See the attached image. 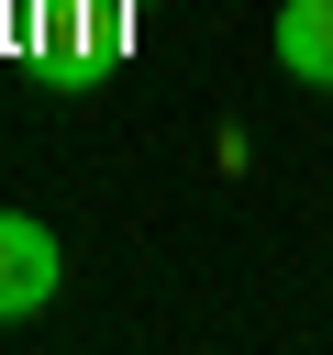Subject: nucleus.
<instances>
[{
  "label": "nucleus",
  "mask_w": 333,
  "mask_h": 355,
  "mask_svg": "<svg viewBox=\"0 0 333 355\" xmlns=\"http://www.w3.org/2000/svg\"><path fill=\"white\" fill-rule=\"evenodd\" d=\"M56 277H67V255H56V233H44L33 211H0V322H22V311H44V300H56Z\"/></svg>",
  "instance_id": "f257e3e1"
},
{
  "label": "nucleus",
  "mask_w": 333,
  "mask_h": 355,
  "mask_svg": "<svg viewBox=\"0 0 333 355\" xmlns=\"http://www.w3.org/2000/svg\"><path fill=\"white\" fill-rule=\"evenodd\" d=\"M278 67L333 89V0H278Z\"/></svg>",
  "instance_id": "f03ea898"
}]
</instances>
